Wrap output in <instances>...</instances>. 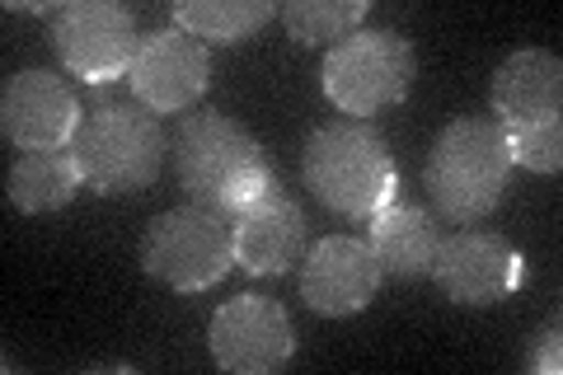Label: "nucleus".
Listing matches in <instances>:
<instances>
[{"instance_id": "nucleus-1", "label": "nucleus", "mask_w": 563, "mask_h": 375, "mask_svg": "<svg viewBox=\"0 0 563 375\" xmlns=\"http://www.w3.org/2000/svg\"><path fill=\"white\" fill-rule=\"evenodd\" d=\"M169 165L192 207L235 221L244 207L277 188L263 141L231 113H188L174 132Z\"/></svg>"}, {"instance_id": "nucleus-2", "label": "nucleus", "mask_w": 563, "mask_h": 375, "mask_svg": "<svg viewBox=\"0 0 563 375\" xmlns=\"http://www.w3.org/2000/svg\"><path fill=\"white\" fill-rule=\"evenodd\" d=\"M301 174L314 198L347 221H372L399 198V165L390 146L357 118L314 128L301 151Z\"/></svg>"}, {"instance_id": "nucleus-3", "label": "nucleus", "mask_w": 563, "mask_h": 375, "mask_svg": "<svg viewBox=\"0 0 563 375\" xmlns=\"http://www.w3.org/2000/svg\"><path fill=\"white\" fill-rule=\"evenodd\" d=\"M70 155L85 174V184L103 198H132V192L155 188L165 174L169 141L161 128V113H151L136 99H95L85 109Z\"/></svg>"}, {"instance_id": "nucleus-4", "label": "nucleus", "mask_w": 563, "mask_h": 375, "mask_svg": "<svg viewBox=\"0 0 563 375\" xmlns=\"http://www.w3.org/2000/svg\"><path fill=\"white\" fill-rule=\"evenodd\" d=\"M507 184H512V155H507V136L493 118L446 122L422 165V188L432 198V211L451 225L493 217Z\"/></svg>"}, {"instance_id": "nucleus-5", "label": "nucleus", "mask_w": 563, "mask_h": 375, "mask_svg": "<svg viewBox=\"0 0 563 375\" xmlns=\"http://www.w3.org/2000/svg\"><path fill=\"white\" fill-rule=\"evenodd\" d=\"M418 80V52L399 29H357L329 47L320 85L324 99L347 118H366L409 99Z\"/></svg>"}, {"instance_id": "nucleus-6", "label": "nucleus", "mask_w": 563, "mask_h": 375, "mask_svg": "<svg viewBox=\"0 0 563 375\" xmlns=\"http://www.w3.org/2000/svg\"><path fill=\"white\" fill-rule=\"evenodd\" d=\"M235 267V230L207 207L161 211L141 235V273L161 287L192 296L207 291Z\"/></svg>"}, {"instance_id": "nucleus-7", "label": "nucleus", "mask_w": 563, "mask_h": 375, "mask_svg": "<svg viewBox=\"0 0 563 375\" xmlns=\"http://www.w3.org/2000/svg\"><path fill=\"white\" fill-rule=\"evenodd\" d=\"M47 47L57 66L85 85H109L132 70L141 33L132 10L118 0H66L47 20Z\"/></svg>"}, {"instance_id": "nucleus-8", "label": "nucleus", "mask_w": 563, "mask_h": 375, "mask_svg": "<svg viewBox=\"0 0 563 375\" xmlns=\"http://www.w3.org/2000/svg\"><path fill=\"white\" fill-rule=\"evenodd\" d=\"M207 348H211V362L221 371L268 375V371H282L296 356V329H291V315L282 310V300L244 291V296H231L217 315H211Z\"/></svg>"}, {"instance_id": "nucleus-9", "label": "nucleus", "mask_w": 563, "mask_h": 375, "mask_svg": "<svg viewBox=\"0 0 563 375\" xmlns=\"http://www.w3.org/2000/svg\"><path fill=\"white\" fill-rule=\"evenodd\" d=\"M132 99L151 113H184L192 109L211 85V52L202 38H192L179 24L141 33V47L132 57Z\"/></svg>"}, {"instance_id": "nucleus-10", "label": "nucleus", "mask_w": 563, "mask_h": 375, "mask_svg": "<svg viewBox=\"0 0 563 375\" xmlns=\"http://www.w3.org/2000/svg\"><path fill=\"white\" fill-rule=\"evenodd\" d=\"M432 282L442 287L451 306L479 310V306H498L521 287V254L517 244H507L493 230H455L442 240L432 263Z\"/></svg>"}, {"instance_id": "nucleus-11", "label": "nucleus", "mask_w": 563, "mask_h": 375, "mask_svg": "<svg viewBox=\"0 0 563 375\" xmlns=\"http://www.w3.org/2000/svg\"><path fill=\"white\" fill-rule=\"evenodd\" d=\"M80 99L57 70H14L0 89V132L20 151H52L70 146L80 128Z\"/></svg>"}, {"instance_id": "nucleus-12", "label": "nucleus", "mask_w": 563, "mask_h": 375, "mask_svg": "<svg viewBox=\"0 0 563 375\" xmlns=\"http://www.w3.org/2000/svg\"><path fill=\"white\" fill-rule=\"evenodd\" d=\"M380 263L357 235H324L301 258V300L324 319L362 315L380 291Z\"/></svg>"}, {"instance_id": "nucleus-13", "label": "nucleus", "mask_w": 563, "mask_h": 375, "mask_svg": "<svg viewBox=\"0 0 563 375\" xmlns=\"http://www.w3.org/2000/svg\"><path fill=\"white\" fill-rule=\"evenodd\" d=\"M231 230H235V263L254 277H282L291 263H301L310 249L306 244V235H310L306 211L282 188L263 192L258 202L244 207L231 221Z\"/></svg>"}, {"instance_id": "nucleus-14", "label": "nucleus", "mask_w": 563, "mask_h": 375, "mask_svg": "<svg viewBox=\"0 0 563 375\" xmlns=\"http://www.w3.org/2000/svg\"><path fill=\"white\" fill-rule=\"evenodd\" d=\"M563 103V62L544 47L512 52L493 76V122L498 128H526V122L554 118Z\"/></svg>"}, {"instance_id": "nucleus-15", "label": "nucleus", "mask_w": 563, "mask_h": 375, "mask_svg": "<svg viewBox=\"0 0 563 375\" xmlns=\"http://www.w3.org/2000/svg\"><path fill=\"white\" fill-rule=\"evenodd\" d=\"M366 244H372V254H376L385 277L422 282V277H432L437 249H442V230H437V221L422 207H409V202L395 198L390 207H380L372 217V235H366Z\"/></svg>"}, {"instance_id": "nucleus-16", "label": "nucleus", "mask_w": 563, "mask_h": 375, "mask_svg": "<svg viewBox=\"0 0 563 375\" xmlns=\"http://www.w3.org/2000/svg\"><path fill=\"white\" fill-rule=\"evenodd\" d=\"M80 184H85V174L76 165V155H70V146L24 151L5 174V198H10V207H20L24 217H43V211L66 207Z\"/></svg>"}, {"instance_id": "nucleus-17", "label": "nucleus", "mask_w": 563, "mask_h": 375, "mask_svg": "<svg viewBox=\"0 0 563 375\" xmlns=\"http://www.w3.org/2000/svg\"><path fill=\"white\" fill-rule=\"evenodd\" d=\"M273 0H179L174 24L202 43H250L263 24L277 20Z\"/></svg>"}, {"instance_id": "nucleus-18", "label": "nucleus", "mask_w": 563, "mask_h": 375, "mask_svg": "<svg viewBox=\"0 0 563 375\" xmlns=\"http://www.w3.org/2000/svg\"><path fill=\"white\" fill-rule=\"evenodd\" d=\"M366 0H287L277 14L287 24L291 43L301 47H339L347 33H357L366 20Z\"/></svg>"}, {"instance_id": "nucleus-19", "label": "nucleus", "mask_w": 563, "mask_h": 375, "mask_svg": "<svg viewBox=\"0 0 563 375\" xmlns=\"http://www.w3.org/2000/svg\"><path fill=\"white\" fill-rule=\"evenodd\" d=\"M507 136V155L512 165L531 169V174H559L563 169V118H540L526 128H503Z\"/></svg>"}, {"instance_id": "nucleus-20", "label": "nucleus", "mask_w": 563, "mask_h": 375, "mask_svg": "<svg viewBox=\"0 0 563 375\" xmlns=\"http://www.w3.org/2000/svg\"><path fill=\"white\" fill-rule=\"evenodd\" d=\"M531 366H536V371H544V375H559V366H563V356H559V319L540 333V343H536V362H531Z\"/></svg>"}]
</instances>
